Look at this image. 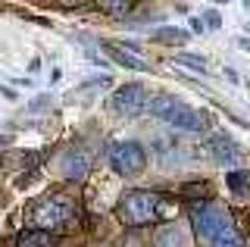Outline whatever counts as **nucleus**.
Masks as SVG:
<instances>
[{"mask_svg":"<svg viewBox=\"0 0 250 247\" xmlns=\"http://www.w3.org/2000/svg\"><path fill=\"white\" fill-rule=\"evenodd\" d=\"M116 216L131 228L156 222V216H160V194H153V191H128L119 200V206H116Z\"/></svg>","mask_w":250,"mask_h":247,"instance_id":"nucleus-2","label":"nucleus"},{"mask_svg":"<svg viewBox=\"0 0 250 247\" xmlns=\"http://www.w3.org/2000/svg\"><path fill=\"white\" fill-rule=\"evenodd\" d=\"M191 222L200 247H244V238L234 226L231 213L225 206L213 204V200L191 204Z\"/></svg>","mask_w":250,"mask_h":247,"instance_id":"nucleus-1","label":"nucleus"},{"mask_svg":"<svg viewBox=\"0 0 250 247\" xmlns=\"http://www.w3.org/2000/svg\"><path fill=\"white\" fill-rule=\"evenodd\" d=\"M209 150H213V157L222 166H238L241 163V150L234 147V141L229 135H213L209 138Z\"/></svg>","mask_w":250,"mask_h":247,"instance_id":"nucleus-8","label":"nucleus"},{"mask_svg":"<svg viewBox=\"0 0 250 247\" xmlns=\"http://www.w3.org/2000/svg\"><path fill=\"white\" fill-rule=\"evenodd\" d=\"M163 119L169 122V125H175V128H182V132H200L203 128V116L197 110H191V106H185L182 100H175V103L166 110V116Z\"/></svg>","mask_w":250,"mask_h":247,"instance_id":"nucleus-6","label":"nucleus"},{"mask_svg":"<svg viewBox=\"0 0 250 247\" xmlns=\"http://www.w3.org/2000/svg\"><path fill=\"white\" fill-rule=\"evenodd\" d=\"M113 106H116L119 113H125V116H138V113L147 106V91H144V84H141V82H128V84H122V88H116Z\"/></svg>","mask_w":250,"mask_h":247,"instance_id":"nucleus-5","label":"nucleus"},{"mask_svg":"<svg viewBox=\"0 0 250 247\" xmlns=\"http://www.w3.org/2000/svg\"><path fill=\"white\" fill-rule=\"evenodd\" d=\"M88 60H91V63H97L100 69H106V60L100 57V53H94V50H88Z\"/></svg>","mask_w":250,"mask_h":247,"instance_id":"nucleus-18","label":"nucleus"},{"mask_svg":"<svg viewBox=\"0 0 250 247\" xmlns=\"http://www.w3.org/2000/svg\"><path fill=\"white\" fill-rule=\"evenodd\" d=\"M104 13H113V16H128L131 13V3H100Z\"/></svg>","mask_w":250,"mask_h":247,"instance_id":"nucleus-15","label":"nucleus"},{"mask_svg":"<svg viewBox=\"0 0 250 247\" xmlns=\"http://www.w3.org/2000/svg\"><path fill=\"white\" fill-rule=\"evenodd\" d=\"M153 244L156 247H185V231L175 222H166L153 231Z\"/></svg>","mask_w":250,"mask_h":247,"instance_id":"nucleus-9","label":"nucleus"},{"mask_svg":"<svg viewBox=\"0 0 250 247\" xmlns=\"http://www.w3.org/2000/svg\"><path fill=\"white\" fill-rule=\"evenodd\" d=\"M91 163H94V157H91V150L88 147H82V144H75L72 150H66V157H62V175L66 179H84L88 175V169H91Z\"/></svg>","mask_w":250,"mask_h":247,"instance_id":"nucleus-7","label":"nucleus"},{"mask_svg":"<svg viewBox=\"0 0 250 247\" xmlns=\"http://www.w3.org/2000/svg\"><path fill=\"white\" fill-rule=\"evenodd\" d=\"M66 216H69L66 204H60L57 197H47V200L31 206V222H35V228H41V231L60 228L62 222H66Z\"/></svg>","mask_w":250,"mask_h":247,"instance_id":"nucleus-4","label":"nucleus"},{"mask_svg":"<svg viewBox=\"0 0 250 247\" xmlns=\"http://www.w3.org/2000/svg\"><path fill=\"white\" fill-rule=\"evenodd\" d=\"M0 94H3L6 100H16V97H19V94H16V91H13V88H0Z\"/></svg>","mask_w":250,"mask_h":247,"instance_id":"nucleus-19","label":"nucleus"},{"mask_svg":"<svg viewBox=\"0 0 250 247\" xmlns=\"http://www.w3.org/2000/svg\"><path fill=\"white\" fill-rule=\"evenodd\" d=\"M191 28H194V32H203V28H207V25H203L200 19H191Z\"/></svg>","mask_w":250,"mask_h":247,"instance_id":"nucleus-20","label":"nucleus"},{"mask_svg":"<svg viewBox=\"0 0 250 247\" xmlns=\"http://www.w3.org/2000/svg\"><path fill=\"white\" fill-rule=\"evenodd\" d=\"M225 185H229L231 194L250 197V169H231V172L225 175Z\"/></svg>","mask_w":250,"mask_h":247,"instance_id":"nucleus-11","label":"nucleus"},{"mask_svg":"<svg viewBox=\"0 0 250 247\" xmlns=\"http://www.w3.org/2000/svg\"><path fill=\"white\" fill-rule=\"evenodd\" d=\"M203 25H209V28H219V25H222L219 13H216V10H209V13H207V22H203Z\"/></svg>","mask_w":250,"mask_h":247,"instance_id":"nucleus-17","label":"nucleus"},{"mask_svg":"<svg viewBox=\"0 0 250 247\" xmlns=\"http://www.w3.org/2000/svg\"><path fill=\"white\" fill-rule=\"evenodd\" d=\"M156 38H160V41H185L188 32H178V28H160Z\"/></svg>","mask_w":250,"mask_h":247,"instance_id":"nucleus-16","label":"nucleus"},{"mask_svg":"<svg viewBox=\"0 0 250 247\" xmlns=\"http://www.w3.org/2000/svg\"><path fill=\"white\" fill-rule=\"evenodd\" d=\"M104 47H106V53H109V57H113L119 66H125V69H147L144 57H138V53H131V50L119 47V44H104Z\"/></svg>","mask_w":250,"mask_h":247,"instance_id":"nucleus-10","label":"nucleus"},{"mask_svg":"<svg viewBox=\"0 0 250 247\" xmlns=\"http://www.w3.org/2000/svg\"><path fill=\"white\" fill-rule=\"evenodd\" d=\"M175 63H178V66H191V69H197V72H207V63H203V57H194V53H178Z\"/></svg>","mask_w":250,"mask_h":247,"instance_id":"nucleus-14","label":"nucleus"},{"mask_svg":"<svg viewBox=\"0 0 250 247\" xmlns=\"http://www.w3.org/2000/svg\"><path fill=\"white\" fill-rule=\"evenodd\" d=\"M16 247H53V235L41 228H25L16 238Z\"/></svg>","mask_w":250,"mask_h":247,"instance_id":"nucleus-12","label":"nucleus"},{"mask_svg":"<svg viewBox=\"0 0 250 247\" xmlns=\"http://www.w3.org/2000/svg\"><path fill=\"white\" fill-rule=\"evenodd\" d=\"M182 194H185L188 200H207V197H209V185L191 182V185H185V188H182Z\"/></svg>","mask_w":250,"mask_h":247,"instance_id":"nucleus-13","label":"nucleus"},{"mask_svg":"<svg viewBox=\"0 0 250 247\" xmlns=\"http://www.w3.org/2000/svg\"><path fill=\"white\" fill-rule=\"evenodd\" d=\"M109 166H113L119 175H125V179H135V175L144 172L147 153H144V147H141L138 141H119V144L109 147Z\"/></svg>","mask_w":250,"mask_h":247,"instance_id":"nucleus-3","label":"nucleus"},{"mask_svg":"<svg viewBox=\"0 0 250 247\" xmlns=\"http://www.w3.org/2000/svg\"><path fill=\"white\" fill-rule=\"evenodd\" d=\"M238 44H241V50H250V38H241Z\"/></svg>","mask_w":250,"mask_h":247,"instance_id":"nucleus-21","label":"nucleus"}]
</instances>
